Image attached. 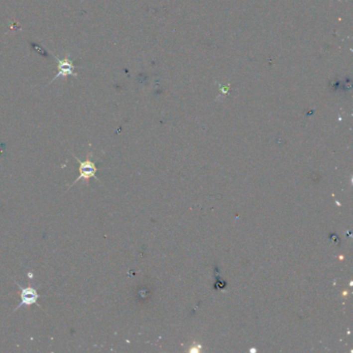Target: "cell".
I'll return each mask as SVG.
<instances>
[{
  "label": "cell",
  "mask_w": 353,
  "mask_h": 353,
  "mask_svg": "<svg viewBox=\"0 0 353 353\" xmlns=\"http://www.w3.org/2000/svg\"><path fill=\"white\" fill-rule=\"evenodd\" d=\"M74 158L78 161V163H79V167H78V171H79V175H78V177L73 181V184L69 187V189L73 188L77 182H79L81 180H84L86 184L88 185L89 184V180L91 178H96L98 179L97 177V172H98V167L96 165V163L93 162V160H91L90 158V153L87 154V158L85 161H81L78 156H76L74 153H72ZM100 181V179H98Z\"/></svg>",
  "instance_id": "obj_1"
},
{
  "label": "cell",
  "mask_w": 353,
  "mask_h": 353,
  "mask_svg": "<svg viewBox=\"0 0 353 353\" xmlns=\"http://www.w3.org/2000/svg\"><path fill=\"white\" fill-rule=\"evenodd\" d=\"M15 284L18 286V288L20 290V304L16 307V309L12 313H15L18 309H21L22 307L28 308L33 305H38L37 302L38 299H40V293L37 292V290L34 288V287H31L30 285L23 287L17 282H15Z\"/></svg>",
  "instance_id": "obj_2"
}]
</instances>
